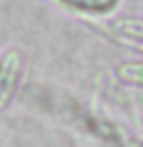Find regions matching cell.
I'll return each instance as SVG.
<instances>
[{
  "label": "cell",
  "mask_w": 143,
  "mask_h": 147,
  "mask_svg": "<svg viewBox=\"0 0 143 147\" xmlns=\"http://www.w3.org/2000/svg\"><path fill=\"white\" fill-rule=\"evenodd\" d=\"M17 80V57L9 55L0 65V107L9 103Z\"/></svg>",
  "instance_id": "obj_1"
},
{
  "label": "cell",
  "mask_w": 143,
  "mask_h": 147,
  "mask_svg": "<svg viewBox=\"0 0 143 147\" xmlns=\"http://www.w3.org/2000/svg\"><path fill=\"white\" fill-rule=\"evenodd\" d=\"M63 2L76 6V9H82V11L103 13V11H110L112 9V6L116 4V0H63Z\"/></svg>",
  "instance_id": "obj_2"
},
{
  "label": "cell",
  "mask_w": 143,
  "mask_h": 147,
  "mask_svg": "<svg viewBox=\"0 0 143 147\" xmlns=\"http://www.w3.org/2000/svg\"><path fill=\"white\" fill-rule=\"evenodd\" d=\"M120 78L124 82H131V84H139L143 86V63H126L120 67Z\"/></svg>",
  "instance_id": "obj_3"
},
{
  "label": "cell",
  "mask_w": 143,
  "mask_h": 147,
  "mask_svg": "<svg viewBox=\"0 0 143 147\" xmlns=\"http://www.w3.org/2000/svg\"><path fill=\"white\" fill-rule=\"evenodd\" d=\"M122 30H128L131 34H135L137 38H143V23H120Z\"/></svg>",
  "instance_id": "obj_4"
}]
</instances>
